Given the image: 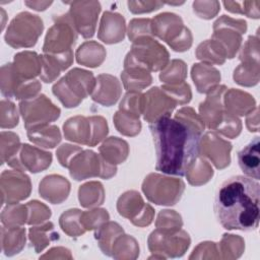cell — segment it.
I'll use <instances>...</instances> for the list:
<instances>
[{
    "label": "cell",
    "instance_id": "41",
    "mask_svg": "<svg viewBox=\"0 0 260 260\" xmlns=\"http://www.w3.org/2000/svg\"><path fill=\"white\" fill-rule=\"evenodd\" d=\"M144 101L145 96L143 93L139 91H128L122 99L119 110L139 118L144 111Z\"/></svg>",
    "mask_w": 260,
    "mask_h": 260
},
{
    "label": "cell",
    "instance_id": "10",
    "mask_svg": "<svg viewBox=\"0 0 260 260\" xmlns=\"http://www.w3.org/2000/svg\"><path fill=\"white\" fill-rule=\"evenodd\" d=\"M77 39L72 21L65 13L55 18V23L49 28L45 38L43 51L45 54H60L72 50Z\"/></svg>",
    "mask_w": 260,
    "mask_h": 260
},
{
    "label": "cell",
    "instance_id": "28",
    "mask_svg": "<svg viewBox=\"0 0 260 260\" xmlns=\"http://www.w3.org/2000/svg\"><path fill=\"white\" fill-rule=\"evenodd\" d=\"M12 65L16 73L24 80H31L42 71L40 56L35 52L26 51L15 55Z\"/></svg>",
    "mask_w": 260,
    "mask_h": 260
},
{
    "label": "cell",
    "instance_id": "3",
    "mask_svg": "<svg viewBox=\"0 0 260 260\" xmlns=\"http://www.w3.org/2000/svg\"><path fill=\"white\" fill-rule=\"evenodd\" d=\"M96 79L92 72L73 68L53 86V93L66 108L77 107L83 99L91 94Z\"/></svg>",
    "mask_w": 260,
    "mask_h": 260
},
{
    "label": "cell",
    "instance_id": "56",
    "mask_svg": "<svg viewBox=\"0 0 260 260\" xmlns=\"http://www.w3.org/2000/svg\"><path fill=\"white\" fill-rule=\"evenodd\" d=\"M81 150L82 149L78 146L71 145V144H63L57 149L56 153H57V157H58L61 166L68 168L72 157Z\"/></svg>",
    "mask_w": 260,
    "mask_h": 260
},
{
    "label": "cell",
    "instance_id": "34",
    "mask_svg": "<svg viewBox=\"0 0 260 260\" xmlns=\"http://www.w3.org/2000/svg\"><path fill=\"white\" fill-rule=\"evenodd\" d=\"M123 233H124L123 229L117 222H112V221L103 223L96 229L94 236L104 254L108 256H112L113 244L115 240Z\"/></svg>",
    "mask_w": 260,
    "mask_h": 260
},
{
    "label": "cell",
    "instance_id": "43",
    "mask_svg": "<svg viewBox=\"0 0 260 260\" xmlns=\"http://www.w3.org/2000/svg\"><path fill=\"white\" fill-rule=\"evenodd\" d=\"M259 67L241 63L234 71V79L244 86H254L259 82Z\"/></svg>",
    "mask_w": 260,
    "mask_h": 260
},
{
    "label": "cell",
    "instance_id": "37",
    "mask_svg": "<svg viewBox=\"0 0 260 260\" xmlns=\"http://www.w3.org/2000/svg\"><path fill=\"white\" fill-rule=\"evenodd\" d=\"M104 188L99 182H89L80 186L78 197L81 206L92 207L101 205L104 202Z\"/></svg>",
    "mask_w": 260,
    "mask_h": 260
},
{
    "label": "cell",
    "instance_id": "55",
    "mask_svg": "<svg viewBox=\"0 0 260 260\" xmlns=\"http://www.w3.org/2000/svg\"><path fill=\"white\" fill-rule=\"evenodd\" d=\"M127 4L132 13H144L159 9L165 3L160 1H128Z\"/></svg>",
    "mask_w": 260,
    "mask_h": 260
},
{
    "label": "cell",
    "instance_id": "27",
    "mask_svg": "<svg viewBox=\"0 0 260 260\" xmlns=\"http://www.w3.org/2000/svg\"><path fill=\"white\" fill-rule=\"evenodd\" d=\"M192 79L196 88L201 93H207L212 88L217 86L220 80V73L209 64H194L191 70Z\"/></svg>",
    "mask_w": 260,
    "mask_h": 260
},
{
    "label": "cell",
    "instance_id": "53",
    "mask_svg": "<svg viewBox=\"0 0 260 260\" xmlns=\"http://www.w3.org/2000/svg\"><path fill=\"white\" fill-rule=\"evenodd\" d=\"M8 212L7 219L2 220L4 224L13 226L15 224H22L27 221V207L26 205H8L5 209Z\"/></svg>",
    "mask_w": 260,
    "mask_h": 260
},
{
    "label": "cell",
    "instance_id": "45",
    "mask_svg": "<svg viewBox=\"0 0 260 260\" xmlns=\"http://www.w3.org/2000/svg\"><path fill=\"white\" fill-rule=\"evenodd\" d=\"M161 89L178 105H185L191 101L192 92L190 85L186 82L178 84H164Z\"/></svg>",
    "mask_w": 260,
    "mask_h": 260
},
{
    "label": "cell",
    "instance_id": "1",
    "mask_svg": "<svg viewBox=\"0 0 260 260\" xmlns=\"http://www.w3.org/2000/svg\"><path fill=\"white\" fill-rule=\"evenodd\" d=\"M156 164L155 170L167 175L185 176L188 168L199 155L200 129L171 116H162L149 123Z\"/></svg>",
    "mask_w": 260,
    "mask_h": 260
},
{
    "label": "cell",
    "instance_id": "24",
    "mask_svg": "<svg viewBox=\"0 0 260 260\" xmlns=\"http://www.w3.org/2000/svg\"><path fill=\"white\" fill-rule=\"evenodd\" d=\"M238 162L246 176L257 181L259 180L260 140L258 136L238 152Z\"/></svg>",
    "mask_w": 260,
    "mask_h": 260
},
{
    "label": "cell",
    "instance_id": "46",
    "mask_svg": "<svg viewBox=\"0 0 260 260\" xmlns=\"http://www.w3.org/2000/svg\"><path fill=\"white\" fill-rule=\"evenodd\" d=\"M157 229L167 232H177L183 225L181 215L174 210H161L156 218Z\"/></svg>",
    "mask_w": 260,
    "mask_h": 260
},
{
    "label": "cell",
    "instance_id": "50",
    "mask_svg": "<svg viewBox=\"0 0 260 260\" xmlns=\"http://www.w3.org/2000/svg\"><path fill=\"white\" fill-rule=\"evenodd\" d=\"M151 19L149 18H134L129 22L128 37L131 42L141 37H151Z\"/></svg>",
    "mask_w": 260,
    "mask_h": 260
},
{
    "label": "cell",
    "instance_id": "6",
    "mask_svg": "<svg viewBox=\"0 0 260 260\" xmlns=\"http://www.w3.org/2000/svg\"><path fill=\"white\" fill-rule=\"evenodd\" d=\"M185 190V184L181 179L171 178L151 173L145 177L142 183V191L146 198L158 205L176 204Z\"/></svg>",
    "mask_w": 260,
    "mask_h": 260
},
{
    "label": "cell",
    "instance_id": "13",
    "mask_svg": "<svg viewBox=\"0 0 260 260\" xmlns=\"http://www.w3.org/2000/svg\"><path fill=\"white\" fill-rule=\"evenodd\" d=\"M120 215L129 218L137 226H145L151 223L154 215L153 208L143 202L142 197L136 191H127L120 196L117 202Z\"/></svg>",
    "mask_w": 260,
    "mask_h": 260
},
{
    "label": "cell",
    "instance_id": "49",
    "mask_svg": "<svg viewBox=\"0 0 260 260\" xmlns=\"http://www.w3.org/2000/svg\"><path fill=\"white\" fill-rule=\"evenodd\" d=\"M109 213L106 209H92L81 213L80 221L85 231L98 229L109 219Z\"/></svg>",
    "mask_w": 260,
    "mask_h": 260
},
{
    "label": "cell",
    "instance_id": "54",
    "mask_svg": "<svg viewBox=\"0 0 260 260\" xmlns=\"http://www.w3.org/2000/svg\"><path fill=\"white\" fill-rule=\"evenodd\" d=\"M194 12L201 18L210 19L219 11V2L217 1H194Z\"/></svg>",
    "mask_w": 260,
    "mask_h": 260
},
{
    "label": "cell",
    "instance_id": "16",
    "mask_svg": "<svg viewBox=\"0 0 260 260\" xmlns=\"http://www.w3.org/2000/svg\"><path fill=\"white\" fill-rule=\"evenodd\" d=\"M199 150L219 170L226 168L231 162L232 144L220 138L215 132H207L200 138Z\"/></svg>",
    "mask_w": 260,
    "mask_h": 260
},
{
    "label": "cell",
    "instance_id": "25",
    "mask_svg": "<svg viewBox=\"0 0 260 260\" xmlns=\"http://www.w3.org/2000/svg\"><path fill=\"white\" fill-rule=\"evenodd\" d=\"M5 173L8 176V189L7 192L3 193V200L7 197V203L14 204L17 201L28 197L31 190L29 177L18 170L8 171Z\"/></svg>",
    "mask_w": 260,
    "mask_h": 260
},
{
    "label": "cell",
    "instance_id": "5",
    "mask_svg": "<svg viewBox=\"0 0 260 260\" xmlns=\"http://www.w3.org/2000/svg\"><path fill=\"white\" fill-rule=\"evenodd\" d=\"M152 36L167 42L176 52L187 51L192 45V34L183 23L182 18L170 12L156 15L151 19Z\"/></svg>",
    "mask_w": 260,
    "mask_h": 260
},
{
    "label": "cell",
    "instance_id": "11",
    "mask_svg": "<svg viewBox=\"0 0 260 260\" xmlns=\"http://www.w3.org/2000/svg\"><path fill=\"white\" fill-rule=\"evenodd\" d=\"M191 243L189 235L185 231L167 232L157 229L148 238V248L152 253H160L161 257H181Z\"/></svg>",
    "mask_w": 260,
    "mask_h": 260
},
{
    "label": "cell",
    "instance_id": "7",
    "mask_svg": "<svg viewBox=\"0 0 260 260\" xmlns=\"http://www.w3.org/2000/svg\"><path fill=\"white\" fill-rule=\"evenodd\" d=\"M68 168L70 176L76 181L91 177L109 179L117 172L115 165L107 161L102 155L91 150L79 151L72 157Z\"/></svg>",
    "mask_w": 260,
    "mask_h": 260
},
{
    "label": "cell",
    "instance_id": "8",
    "mask_svg": "<svg viewBox=\"0 0 260 260\" xmlns=\"http://www.w3.org/2000/svg\"><path fill=\"white\" fill-rule=\"evenodd\" d=\"M43 29V20L38 15L21 12L10 22L5 41L13 48L32 47L42 35Z\"/></svg>",
    "mask_w": 260,
    "mask_h": 260
},
{
    "label": "cell",
    "instance_id": "22",
    "mask_svg": "<svg viewBox=\"0 0 260 260\" xmlns=\"http://www.w3.org/2000/svg\"><path fill=\"white\" fill-rule=\"evenodd\" d=\"M63 130L66 139L80 144L92 146L93 130L90 117H72L64 123Z\"/></svg>",
    "mask_w": 260,
    "mask_h": 260
},
{
    "label": "cell",
    "instance_id": "15",
    "mask_svg": "<svg viewBox=\"0 0 260 260\" xmlns=\"http://www.w3.org/2000/svg\"><path fill=\"white\" fill-rule=\"evenodd\" d=\"M52 153L41 150L35 146L23 144L16 155L7 160V164L18 171L39 173L50 167Z\"/></svg>",
    "mask_w": 260,
    "mask_h": 260
},
{
    "label": "cell",
    "instance_id": "48",
    "mask_svg": "<svg viewBox=\"0 0 260 260\" xmlns=\"http://www.w3.org/2000/svg\"><path fill=\"white\" fill-rule=\"evenodd\" d=\"M223 5L226 10L234 13L245 14L251 18H259V1H244V2H235V1H224Z\"/></svg>",
    "mask_w": 260,
    "mask_h": 260
},
{
    "label": "cell",
    "instance_id": "2",
    "mask_svg": "<svg viewBox=\"0 0 260 260\" xmlns=\"http://www.w3.org/2000/svg\"><path fill=\"white\" fill-rule=\"evenodd\" d=\"M259 194L257 180L245 176L225 180L214 200V211L222 228L230 231H255L259 223Z\"/></svg>",
    "mask_w": 260,
    "mask_h": 260
},
{
    "label": "cell",
    "instance_id": "12",
    "mask_svg": "<svg viewBox=\"0 0 260 260\" xmlns=\"http://www.w3.org/2000/svg\"><path fill=\"white\" fill-rule=\"evenodd\" d=\"M246 30L247 22L244 19H235L222 15L213 23L212 39L222 46L226 58L233 59L240 49L242 34H245Z\"/></svg>",
    "mask_w": 260,
    "mask_h": 260
},
{
    "label": "cell",
    "instance_id": "20",
    "mask_svg": "<svg viewBox=\"0 0 260 260\" xmlns=\"http://www.w3.org/2000/svg\"><path fill=\"white\" fill-rule=\"evenodd\" d=\"M122 91L119 80L110 74H101L95 81L91 99L106 107L114 105L120 98Z\"/></svg>",
    "mask_w": 260,
    "mask_h": 260
},
{
    "label": "cell",
    "instance_id": "42",
    "mask_svg": "<svg viewBox=\"0 0 260 260\" xmlns=\"http://www.w3.org/2000/svg\"><path fill=\"white\" fill-rule=\"evenodd\" d=\"M245 249L244 240L236 235L224 234L219 244V252L224 253L223 258H239Z\"/></svg>",
    "mask_w": 260,
    "mask_h": 260
},
{
    "label": "cell",
    "instance_id": "18",
    "mask_svg": "<svg viewBox=\"0 0 260 260\" xmlns=\"http://www.w3.org/2000/svg\"><path fill=\"white\" fill-rule=\"evenodd\" d=\"M143 117L148 123H152L162 116H171L177 104L159 87H152L144 93Z\"/></svg>",
    "mask_w": 260,
    "mask_h": 260
},
{
    "label": "cell",
    "instance_id": "38",
    "mask_svg": "<svg viewBox=\"0 0 260 260\" xmlns=\"http://www.w3.org/2000/svg\"><path fill=\"white\" fill-rule=\"evenodd\" d=\"M82 211L79 209H69L62 213L59 218V223L64 233L70 237H77L84 234L86 231L83 228L80 216Z\"/></svg>",
    "mask_w": 260,
    "mask_h": 260
},
{
    "label": "cell",
    "instance_id": "30",
    "mask_svg": "<svg viewBox=\"0 0 260 260\" xmlns=\"http://www.w3.org/2000/svg\"><path fill=\"white\" fill-rule=\"evenodd\" d=\"M106 58L104 47L96 42H85L76 51V60L87 67L100 66Z\"/></svg>",
    "mask_w": 260,
    "mask_h": 260
},
{
    "label": "cell",
    "instance_id": "58",
    "mask_svg": "<svg viewBox=\"0 0 260 260\" xmlns=\"http://www.w3.org/2000/svg\"><path fill=\"white\" fill-rule=\"evenodd\" d=\"M25 4L27 6H29L30 8L35 9V10H38V11H43L45 10L48 6H50L52 4V1H47V2H43V1H26Z\"/></svg>",
    "mask_w": 260,
    "mask_h": 260
},
{
    "label": "cell",
    "instance_id": "31",
    "mask_svg": "<svg viewBox=\"0 0 260 260\" xmlns=\"http://www.w3.org/2000/svg\"><path fill=\"white\" fill-rule=\"evenodd\" d=\"M121 78L125 89L128 91H138L148 86L152 77L150 72L139 67H127L121 73Z\"/></svg>",
    "mask_w": 260,
    "mask_h": 260
},
{
    "label": "cell",
    "instance_id": "14",
    "mask_svg": "<svg viewBox=\"0 0 260 260\" xmlns=\"http://www.w3.org/2000/svg\"><path fill=\"white\" fill-rule=\"evenodd\" d=\"M101 4L98 1H73L67 12L75 30L84 39L94 35Z\"/></svg>",
    "mask_w": 260,
    "mask_h": 260
},
{
    "label": "cell",
    "instance_id": "21",
    "mask_svg": "<svg viewBox=\"0 0 260 260\" xmlns=\"http://www.w3.org/2000/svg\"><path fill=\"white\" fill-rule=\"evenodd\" d=\"M42 71L41 79L46 83L54 81L62 70L67 69L73 62V52L69 50L60 54H45L40 56Z\"/></svg>",
    "mask_w": 260,
    "mask_h": 260
},
{
    "label": "cell",
    "instance_id": "44",
    "mask_svg": "<svg viewBox=\"0 0 260 260\" xmlns=\"http://www.w3.org/2000/svg\"><path fill=\"white\" fill-rule=\"evenodd\" d=\"M240 60L243 64L259 67V38L258 36H250L244 44Z\"/></svg>",
    "mask_w": 260,
    "mask_h": 260
},
{
    "label": "cell",
    "instance_id": "32",
    "mask_svg": "<svg viewBox=\"0 0 260 260\" xmlns=\"http://www.w3.org/2000/svg\"><path fill=\"white\" fill-rule=\"evenodd\" d=\"M27 136L31 142L45 148H53L61 141V133L55 125L29 129L27 130Z\"/></svg>",
    "mask_w": 260,
    "mask_h": 260
},
{
    "label": "cell",
    "instance_id": "57",
    "mask_svg": "<svg viewBox=\"0 0 260 260\" xmlns=\"http://www.w3.org/2000/svg\"><path fill=\"white\" fill-rule=\"evenodd\" d=\"M246 125L250 132L259 131V109L257 107L247 115Z\"/></svg>",
    "mask_w": 260,
    "mask_h": 260
},
{
    "label": "cell",
    "instance_id": "35",
    "mask_svg": "<svg viewBox=\"0 0 260 260\" xmlns=\"http://www.w3.org/2000/svg\"><path fill=\"white\" fill-rule=\"evenodd\" d=\"M28 236L36 252L38 253L46 248L52 241L59 239L58 233L54 230V224L50 221L41 226L30 228Z\"/></svg>",
    "mask_w": 260,
    "mask_h": 260
},
{
    "label": "cell",
    "instance_id": "39",
    "mask_svg": "<svg viewBox=\"0 0 260 260\" xmlns=\"http://www.w3.org/2000/svg\"><path fill=\"white\" fill-rule=\"evenodd\" d=\"M114 123L117 130L126 136H135L140 132L141 123L139 118L119 110L114 115Z\"/></svg>",
    "mask_w": 260,
    "mask_h": 260
},
{
    "label": "cell",
    "instance_id": "4",
    "mask_svg": "<svg viewBox=\"0 0 260 260\" xmlns=\"http://www.w3.org/2000/svg\"><path fill=\"white\" fill-rule=\"evenodd\" d=\"M169 62V52L151 37H141L132 42L124 61V68L139 67L147 71L164 69Z\"/></svg>",
    "mask_w": 260,
    "mask_h": 260
},
{
    "label": "cell",
    "instance_id": "40",
    "mask_svg": "<svg viewBox=\"0 0 260 260\" xmlns=\"http://www.w3.org/2000/svg\"><path fill=\"white\" fill-rule=\"evenodd\" d=\"M186 76L187 66L185 62L175 59L165 67V70L159 74V79L168 84H178L184 82Z\"/></svg>",
    "mask_w": 260,
    "mask_h": 260
},
{
    "label": "cell",
    "instance_id": "9",
    "mask_svg": "<svg viewBox=\"0 0 260 260\" xmlns=\"http://www.w3.org/2000/svg\"><path fill=\"white\" fill-rule=\"evenodd\" d=\"M19 110L26 130L46 126L60 117V109L45 94L22 101Z\"/></svg>",
    "mask_w": 260,
    "mask_h": 260
},
{
    "label": "cell",
    "instance_id": "36",
    "mask_svg": "<svg viewBox=\"0 0 260 260\" xmlns=\"http://www.w3.org/2000/svg\"><path fill=\"white\" fill-rule=\"evenodd\" d=\"M186 176L191 185L199 186L207 183L211 179L213 176V170L205 159L198 155L188 168Z\"/></svg>",
    "mask_w": 260,
    "mask_h": 260
},
{
    "label": "cell",
    "instance_id": "29",
    "mask_svg": "<svg viewBox=\"0 0 260 260\" xmlns=\"http://www.w3.org/2000/svg\"><path fill=\"white\" fill-rule=\"evenodd\" d=\"M101 155L113 165L123 162L129 153V146L125 140L118 137H109L100 146Z\"/></svg>",
    "mask_w": 260,
    "mask_h": 260
},
{
    "label": "cell",
    "instance_id": "17",
    "mask_svg": "<svg viewBox=\"0 0 260 260\" xmlns=\"http://www.w3.org/2000/svg\"><path fill=\"white\" fill-rule=\"evenodd\" d=\"M225 90L226 87L224 85L215 86L207 92L206 100L199 105L200 117L204 125L209 129L215 130L222 119L224 113L223 93Z\"/></svg>",
    "mask_w": 260,
    "mask_h": 260
},
{
    "label": "cell",
    "instance_id": "47",
    "mask_svg": "<svg viewBox=\"0 0 260 260\" xmlns=\"http://www.w3.org/2000/svg\"><path fill=\"white\" fill-rule=\"evenodd\" d=\"M242 130V123L237 116H234L224 111L222 119L215 129L216 132L226 136L228 138H236Z\"/></svg>",
    "mask_w": 260,
    "mask_h": 260
},
{
    "label": "cell",
    "instance_id": "33",
    "mask_svg": "<svg viewBox=\"0 0 260 260\" xmlns=\"http://www.w3.org/2000/svg\"><path fill=\"white\" fill-rule=\"evenodd\" d=\"M196 57L206 64H223L226 53L222 46L215 40H207L201 43L196 50Z\"/></svg>",
    "mask_w": 260,
    "mask_h": 260
},
{
    "label": "cell",
    "instance_id": "26",
    "mask_svg": "<svg viewBox=\"0 0 260 260\" xmlns=\"http://www.w3.org/2000/svg\"><path fill=\"white\" fill-rule=\"evenodd\" d=\"M223 101L225 106L224 111L234 116L248 115L256 108V102L250 93L235 88L226 91Z\"/></svg>",
    "mask_w": 260,
    "mask_h": 260
},
{
    "label": "cell",
    "instance_id": "19",
    "mask_svg": "<svg viewBox=\"0 0 260 260\" xmlns=\"http://www.w3.org/2000/svg\"><path fill=\"white\" fill-rule=\"evenodd\" d=\"M125 30L126 25L123 15L111 11L104 12L98 32V37L101 41L106 44L119 43L123 41Z\"/></svg>",
    "mask_w": 260,
    "mask_h": 260
},
{
    "label": "cell",
    "instance_id": "52",
    "mask_svg": "<svg viewBox=\"0 0 260 260\" xmlns=\"http://www.w3.org/2000/svg\"><path fill=\"white\" fill-rule=\"evenodd\" d=\"M27 207V221L28 224L40 223L51 216V210L43 203L34 200L26 204Z\"/></svg>",
    "mask_w": 260,
    "mask_h": 260
},
{
    "label": "cell",
    "instance_id": "23",
    "mask_svg": "<svg viewBox=\"0 0 260 260\" xmlns=\"http://www.w3.org/2000/svg\"><path fill=\"white\" fill-rule=\"evenodd\" d=\"M70 183L59 175L45 177L40 183L39 192L41 196L53 204L63 202L69 194Z\"/></svg>",
    "mask_w": 260,
    "mask_h": 260
},
{
    "label": "cell",
    "instance_id": "51",
    "mask_svg": "<svg viewBox=\"0 0 260 260\" xmlns=\"http://www.w3.org/2000/svg\"><path fill=\"white\" fill-rule=\"evenodd\" d=\"M25 244V230L17 226L8 228V248L5 254L8 256L18 253Z\"/></svg>",
    "mask_w": 260,
    "mask_h": 260
}]
</instances>
